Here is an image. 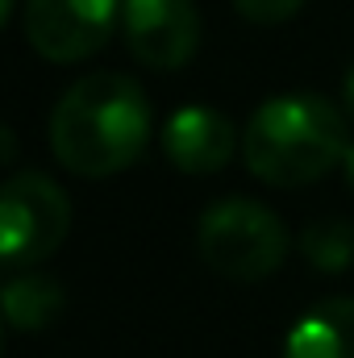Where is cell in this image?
I'll return each instance as SVG.
<instances>
[{"label": "cell", "instance_id": "obj_1", "mask_svg": "<svg viewBox=\"0 0 354 358\" xmlns=\"http://www.w3.org/2000/svg\"><path fill=\"white\" fill-rule=\"evenodd\" d=\"M150 129V104L129 76L92 71L59 96L50 113V150L71 176L108 179L142 159Z\"/></svg>", "mask_w": 354, "mask_h": 358}, {"label": "cell", "instance_id": "obj_2", "mask_svg": "<svg viewBox=\"0 0 354 358\" xmlns=\"http://www.w3.org/2000/svg\"><path fill=\"white\" fill-rule=\"evenodd\" d=\"M346 117L321 92H283L255 108L242 129V159L271 187H304L346 163Z\"/></svg>", "mask_w": 354, "mask_h": 358}, {"label": "cell", "instance_id": "obj_3", "mask_svg": "<svg viewBox=\"0 0 354 358\" xmlns=\"http://www.w3.org/2000/svg\"><path fill=\"white\" fill-rule=\"evenodd\" d=\"M196 250L204 267L234 279V283H259L283 267L292 238L279 213L250 196H225L213 200L196 221Z\"/></svg>", "mask_w": 354, "mask_h": 358}, {"label": "cell", "instance_id": "obj_4", "mask_svg": "<svg viewBox=\"0 0 354 358\" xmlns=\"http://www.w3.org/2000/svg\"><path fill=\"white\" fill-rule=\"evenodd\" d=\"M71 229L67 192L42 171H21L0 187V259L8 271L46 263Z\"/></svg>", "mask_w": 354, "mask_h": 358}, {"label": "cell", "instance_id": "obj_5", "mask_svg": "<svg viewBox=\"0 0 354 358\" xmlns=\"http://www.w3.org/2000/svg\"><path fill=\"white\" fill-rule=\"evenodd\" d=\"M125 0H25V42L46 63L92 59L121 13Z\"/></svg>", "mask_w": 354, "mask_h": 358}, {"label": "cell", "instance_id": "obj_6", "mask_svg": "<svg viewBox=\"0 0 354 358\" xmlns=\"http://www.w3.org/2000/svg\"><path fill=\"white\" fill-rule=\"evenodd\" d=\"M125 46L150 71H179L200 50V13L192 0H125Z\"/></svg>", "mask_w": 354, "mask_h": 358}, {"label": "cell", "instance_id": "obj_7", "mask_svg": "<svg viewBox=\"0 0 354 358\" xmlns=\"http://www.w3.org/2000/svg\"><path fill=\"white\" fill-rule=\"evenodd\" d=\"M163 150L183 176H217L234 159L238 134H234V121L221 117L217 108L187 104V108H176L167 117Z\"/></svg>", "mask_w": 354, "mask_h": 358}, {"label": "cell", "instance_id": "obj_8", "mask_svg": "<svg viewBox=\"0 0 354 358\" xmlns=\"http://www.w3.org/2000/svg\"><path fill=\"white\" fill-rule=\"evenodd\" d=\"M283 358H354V296L313 304L288 329Z\"/></svg>", "mask_w": 354, "mask_h": 358}, {"label": "cell", "instance_id": "obj_9", "mask_svg": "<svg viewBox=\"0 0 354 358\" xmlns=\"http://www.w3.org/2000/svg\"><path fill=\"white\" fill-rule=\"evenodd\" d=\"M63 304H67V292H63V283L50 279V275L29 271V275H17V279L4 283V321H8L17 334H38V329H46L50 321H59Z\"/></svg>", "mask_w": 354, "mask_h": 358}, {"label": "cell", "instance_id": "obj_10", "mask_svg": "<svg viewBox=\"0 0 354 358\" xmlns=\"http://www.w3.org/2000/svg\"><path fill=\"white\" fill-rule=\"evenodd\" d=\"M300 255L325 275H342L354 267V221L342 217H321L309 221L300 234Z\"/></svg>", "mask_w": 354, "mask_h": 358}, {"label": "cell", "instance_id": "obj_11", "mask_svg": "<svg viewBox=\"0 0 354 358\" xmlns=\"http://www.w3.org/2000/svg\"><path fill=\"white\" fill-rule=\"evenodd\" d=\"M250 25H279V21H292L300 8H304V0H229Z\"/></svg>", "mask_w": 354, "mask_h": 358}, {"label": "cell", "instance_id": "obj_12", "mask_svg": "<svg viewBox=\"0 0 354 358\" xmlns=\"http://www.w3.org/2000/svg\"><path fill=\"white\" fill-rule=\"evenodd\" d=\"M342 100H346V108H351V117H354V63H351V71H346V80H342Z\"/></svg>", "mask_w": 354, "mask_h": 358}, {"label": "cell", "instance_id": "obj_13", "mask_svg": "<svg viewBox=\"0 0 354 358\" xmlns=\"http://www.w3.org/2000/svg\"><path fill=\"white\" fill-rule=\"evenodd\" d=\"M342 167H346V183L354 187V142H351V150H346V163Z\"/></svg>", "mask_w": 354, "mask_h": 358}, {"label": "cell", "instance_id": "obj_14", "mask_svg": "<svg viewBox=\"0 0 354 358\" xmlns=\"http://www.w3.org/2000/svg\"><path fill=\"white\" fill-rule=\"evenodd\" d=\"M13 17V0H0V21H8Z\"/></svg>", "mask_w": 354, "mask_h": 358}]
</instances>
